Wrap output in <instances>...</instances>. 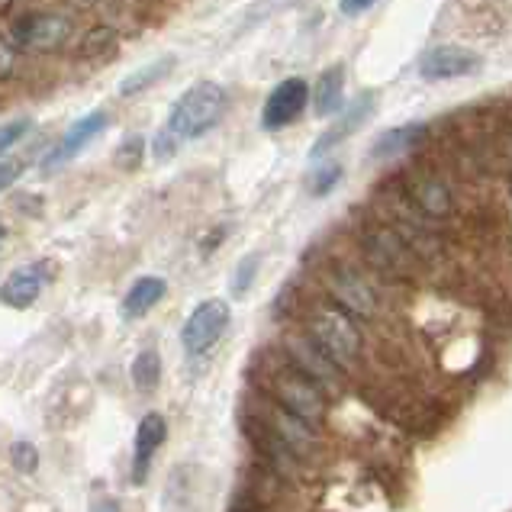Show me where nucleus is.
I'll use <instances>...</instances> for the list:
<instances>
[{
	"instance_id": "obj_30",
	"label": "nucleus",
	"mask_w": 512,
	"mask_h": 512,
	"mask_svg": "<svg viewBox=\"0 0 512 512\" xmlns=\"http://www.w3.org/2000/svg\"><path fill=\"white\" fill-rule=\"evenodd\" d=\"M374 4H377V0H339V10L345 13V17H355V13H364Z\"/></svg>"
},
{
	"instance_id": "obj_15",
	"label": "nucleus",
	"mask_w": 512,
	"mask_h": 512,
	"mask_svg": "<svg viewBox=\"0 0 512 512\" xmlns=\"http://www.w3.org/2000/svg\"><path fill=\"white\" fill-rule=\"evenodd\" d=\"M39 290H42V277L36 268H26V271H17L10 274L4 287H0V300L13 310H26V306H33L39 300Z\"/></svg>"
},
{
	"instance_id": "obj_31",
	"label": "nucleus",
	"mask_w": 512,
	"mask_h": 512,
	"mask_svg": "<svg viewBox=\"0 0 512 512\" xmlns=\"http://www.w3.org/2000/svg\"><path fill=\"white\" fill-rule=\"evenodd\" d=\"M94 512H120V506H116V500H100Z\"/></svg>"
},
{
	"instance_id": "obj_18",
	"label": "nucleus",
	"mask_w": 512,
	"mask_h": 512,
	"mask_svg": "<svg viewBox=\"0 0 512 512\" xmlns=\"http://www.w3.org/2000/svg\"><path fill=\"white\" fill-rule=\"evenodd\" d=\"M413 200H416V207L432 216V219H442L451 213V190L438 181V178H422L413 184Z\"/></svg>"
},
{
	"instance_id": "obj_6",
	"label": "nucleus",
	"mask_w": 512,
	"mask_h": 512,
	"mask_svg": "<svg viewBox=\"0 0 512 512\" xmlns=\"http://www.w3.org/2000/svg\"><path fill=\"white\" fill-rule=\"evenodd\" d=\"M329 294L332 300L342 306L345 313L351 316H361V319H371L377 313V294L374 287L364 281L358 271H348V268H335L329 277Z\"/></svg>"
},
{
	"instance_id": "obj_28",
	"label": "nucleus",
	"mask_w": 512,
	"mask_h": 512,
	"mask_svg": "<svg viewBox=\"0 0 512 512\" xmlns=\"http://www.w3.org/2000/svg\"><path fill=\"white\" fill-rule=\"evenodd\" d=\"M13 65H17V55H13V49L0 39V81H7L13 75Z\"/></svg>"
},
{
	"instance_id": "obj_8",
	"label": "nucleus",
	"mask_w": 512,
	"mask_h": 512,
	"mask_svg": "<svg viewBox=\"0 0 512 512\" xmlns=\"http://www.w3.org/2000/svg\"><path fill=\"white\" fill-rule=\"evenodd\" d=\"M268 432H271V442H274V448H277V455H284V458L306 455V451L313 448L310 422H303L300 416H294V413H290V409H284L281 403H277V409L271 413Z\"/></svg>"
},
{
	"instance_id": "obj_22",
	"label": "nucleus",
	"mask_w": 512,
	"mask_h": 512,
	"mask_svg": "<svg viewBox=\"0 0 512 512\" xmlns=\"http://www.w3.org/2000/svg\"><path fill=\"white\" fill-rule=\"evenodd\" d=\"M158 377H162V358H158V351L155 348L139 351V358L133 361V384L142 393H149L158 387Z\"/></svg>"
},
{
	"instance_id": "obj_33",
	"label": "nucleus",
	"mask_w": 512,
	"mask_h": 512,
	"mask_svg": "<svg viewBox=\"0 0 512 512\" xmlns=\"http://www.w3.org/2000/svg\"><path fill=\"white\" fill-rule=\"evenodd\" d=\"M4 236H7V232H4V226H0V245H4Z\"/></svg>"
},
{
	"instance_id": "obj_34",
	"label": "nucleus",
	"mask_w": 512,
	"mask_h": 512,
	"mask_svg": "<svg viewBox=\"0 0 512 512\" xmlns=\"http://www.w3.org/2000/svg\"><path fill=\"white\" fill-rule=\"evenodd\" d=\"M509 187H512V184H509Z\"/></svg>"
},
{
	"instance_id": "obj_17",
	"label": "nucleus",
	"mask_w": 512,
	"mask_h": 512,
	"mask_svg": "<svg viewBox=\"0 0 512 512\" xmlns=\"http://www.w3.org/2000/svg\"><path fill=\"white\" fill-rule=\"evenodd\" d=\"M422 133H426V126L422 123H406V126H393L387 129V133H380L371 145V155L374 158H393L400 155L406 149H413V145L422 139Z\"/></svg>"
},
{
	"instance_id": "obj_20",
	"label": "nucleus",
	"mask_w": 512,
	"mask_h": 512,
	"mask_svg": "<svg viewBox=\"0 0 512 512\" xmlns=\"http://www.w3.org/2000/svg\"><path fill=\"white\" fill-rule=\"evenodd\" d=\"M116 29L113 26H94L87 29V33L81 36L78 42V58H84V62H97V58H107L113 55L116 49Z\"/></svg>"
},
{
	"instance_id": "obj_29",
	"label": "nucleus",
	"mask_w": 512,
	"mask_h": 512,
	"mask_svg": "<svg viewBox=\"0 0 512 512\" xmlns=\"http://www.w3.org/2000/svg\"><path fill=\"white\" fill-rule=\"evenodd\" d=\"M20 162H0V190H7L13 181L20 178Z\"/></svg>"
},
{
	"instance_id": "obj_24",
	"label": "nucleus",
	"mask_w": 512,
	"mask_h": 512,
	"mask_svg": "<svg viewBox=\"0 0 512 512\" xmlns=\"http://www.w3.org/2000/svg\"><path fill=\"white\" fill-rule=\"evenodd\" d=\"M255 271H258V255H248L239 261V268H236V277H232V294L236 297H245L248 294V287H252L255 281Z\"/></svg>"
},
{
	"instance_id": "obj_3",
	"label": "nucleus",
	"mask_w": 512,
	"mask_h": 512,
	"mask_svg": "<svg viewBox=\"0 0 512 512\" xmlns=\"http://www.w3.org/2000/svg\"><path fill=\"white\" fill-rule=\"evenodd\" d=\"M271 387H274L277 403H281L284 409H290L294 416H300L303 422L316 426V422L326 419V393H323V387H319L313 377H306L303 371H297L294 364L284 368V371H277Z\"/></svg>"
},
{
	"instance_id": "obj_1",
	"label": "nucleus",
	"mask_w": 512,
	"mask_h": 512,
	"mask_svg": "<svg viewBox=\"0 0 512 512\" xmlns=\"http://www.w3.org/2000/svg\"><path fill=\"white\" fill-rule=\"evenodd\" d=\"M226 104H229V97L216 81H197L194 87H187V94L174 104L165 133L178 145L210 133V129L223 120Z\"/></svg>"
},
{
	"instance_id": "obj_21",
	"label": "nucleus",
	"mask_w": 512,
	"mask_h": 512,
	"mask_svg": "<svg viewBox=\"0 0 512 512\" xmlns=\"http://www.w3.org/2000/svg\"><path fill=\"white\" fill-rule=\"evenodd\" d=\"M171 65H174V55H165V58H158V62H152V65H145V68L133 71V75H129V78L120 84V94H123V97H136V94H142L149 84L162 81V78L168 75V68H171Z\"/></svg>"
},
{
	"instance_id": "obj_2",
	"label": "nucleus",
	"mask_w": 512,
	"mask_h": 512,
	"mask_svg": "<svg viewBox=\"0 0 512 512\" xmlns=\"http://www.w3.org/2000/svg\"><path fill=\"white\" fill-rule=\"evenodd\" d=\"M310 339L342 368L361 355V332L351 313H345L339 303L323 306L310 316Z\"/></svg>"
},
{
	"instance_id": "obj_27",
	"label": "nucleus",
	"mask_w": 512,
	"mask_h": 512,
	"mask_svg": "<svg viewBox=\"0 0 512 512\" xmlns=\"http://www.w3.org/2000/svg\"><path fill=\"white\" fill-rule=\"evenodd\" d=\"M29 133V120H10L0 126V155H4L10 145H17Z\"/></svg>"
},
{
	"instance_id": "obj_19",
	"label": "nucleus",
	"mask_w": 512,
	"mask_h": 512,
	"mask_svg": "<svg viewBox=\"0 0 512 512\" xmlns=\"http://www.w3.org/2000/svg\"><path fill=\"white\" fill-rule=\"evenodd\" d=\"M371 252L374 258L380 261V265H387L393 271H403L406 268V261H409V245L397 236V232H390V229H380V232H371Z\"/></svg>"
},
{
	"instance_id": "obj_25",
	"label": "nucleus",
	"mask_w": 512,
	"mask_h": 512,
	"mask_svg": "<svg viewBox=\"0 0 512 512\" xmlns=\"http://www.w3.org/2000/svg\"><path fill=\"white\" fill-rule=\"evenodd\" d=\"M10 461H13V467H17L20 474H33L39 467V451L29 442H17L10 448Z\"/></svg>"
},
{
	"instance_id": "obj_9",
	"label": "nucleus",
	"mask_w": 512,
	"mask_h": 512,
	"mask_svg": "<svg viewBox=\"0 0 512 512\" xmlns=\"http://www.w3.org/2000/svg\"><path fill=\"white\" fill-rule=\"evenodd\" d=\"M68 33V17H55V13H33V17L13 26V39L26 49H58L68 39Z\"/></svg>"
},
{
	"instance_id": "obj_16",
	"label": "nucleus",
	"mask_w": 512,
	"mask_h": 512,
	"mask_svg": "<svg viewBox=\"0 0 512 512\" xmlns=\"http://www.w3.org/2000/svg\"><path fill=\"white\" fill-rule=\"evenodd\" d=\"M168 284L162 281V277H139V281L129 287V294L123 300V316L126 319H139L152 310V306L165 297Z\"/></svg>"
},
{
	"instance_id": "obj_23",
	"label": "nucleus",
	"mask_w": 512,
	"mask_h": 512,
	"mask_svg": "<svg viewBox=\"0 0 512 512\" xmlns=\"http://www.w3.org/2000/svg\"><path fill=\"white\" fill-rule=\"evenodd\" d=\"M342 181V165L339 162H326V165H319L313 174H310V194L313 197H326L329 190Z\"/></svg>"
},
{
	"instance_id": "obj_32",
	"label": "nucleus",
	"mask_w": 512,
	"mask_h": 512,
	"mask_svg": "<svg viewBox=\"0 0 512 512\" xmlns=\"http://www.w3.org/2000/svg\"><path fill=\"white\" fill-rule=\"evenodd\" d=\"M75 4H78V7H91V4H94V0H75Z\"/></svg>"
},
{
	"instance_id": "obj_13",
	"label": "nucleus",
	"mask_w": 512,
	"mask_h": 512,
	"mask_svg": "<svg viewBox=\"0 0 512 512\" xmlns=\"http://www.w3.org/2000/svg\"><path fill=\"white\" fill-rule=\"evenodd\" d=\"M165 435H168L165 416L149 413L139 422V429H136V455H133V480H136V484H142L145 474H149V464L155 458V451L162 448Z\"/></svg>"
},
{
	"instance_id": "obj_14",
	"label": "nucleus",
	"mask_w": 512,
	"mask_h": 512,
	"mask_svg": "<svg viewBox=\"0 0 512 512\" xmlns=\"http://www.w3.org/2000/svg\"><path fill=\"white\" fill-rule=\"evenodd\" d=\"M342 91H345V68L329 65L323 75L316 78L313 87V110L316 116H332L342 107Z\"/></svg>"
},
{
	"instance_id": "obj_11",
	"label": "nucleus",
	"mask_w": 512,
	"mask_h": 512,
	"mask_svg": "<svg viewBox=\"0 0 512 512\" xmlns=\"http://www.w3.org/2000/svg\"><path fill=\"white\" fill-rule=\"evenodd\" d=\"M107 129V113L104 110H97V113H87L84 120H78L75 126L68 129V133L62 136V142L55 145V149L46 155V162H42V168L46 171H55V168H62L65 162H71L87 142H91L94 136H100Z\"/></svg>"
},
{
	"instance_id": "obj_26",
	"label": "nucleus",
	"mask_w": 512,
	"mask_h": 512,
	"mask_svg": "<svg viewBox=\"0 0 512 512\" xmlns=\"http://www.w3.org/2000/svg\"><path fill=\"white\" fill-rule=\"evenodd\" d=\"M142 149H145V142H142L139 136H133L129 142H123V145H120V152H116V165H120L123 171L139 168V162H142Z\"/></svg>"
},
{
	"instance_id": "obj_12",
	"label": "nucleus",
	"mask_w": 512,
	"mask_h": 512,
	"mask_svg": "<svg viewBox=\"0 0 512 512\" xmlns=\"http://www.w3.org/2000/svg\"><path fill=\"white\" fill-rule=\"evenodd\" d=\"M374 113V97L371 94H364V97H358L355 104H351L345 113H342V120L335 123V126H329L323 136H319V142L313 145V155L310 158H323V155H329L335 145L339 142H345L348 136H355L358 129L364 126V120Z\"/></svg>"
},
{
	"instance_id": "obj_4",
	"label": "nucleus",
	"mask_w": 512,
	"mask_h": 512,
	"mask_svg": "<svg viewBox=\"0 0 512 512\" xmlns=\"http://www.w3.org/2000/svg\"><path fill=\"white\" fill-rule=\"evenodd\" d=\"M226 326H229V303L226 300L200 303L184 323V332H181L184 351L187 355H207V351L223 339Z\"/></svg>"
},
{
	"instance_id": "obj_7",
	"label": "nucleus",
	"mask_w": 512,
	"mask_h": 512,
	"mask_svg": "<svg viewBox=\"0 0 512 512\" xmlns=\"http://www.w3.org/2000/svg\"><path fill=\"white\" fill-rule=\"evenodd\" d=\"M477 68H480V55L464 46H435L419 62V71L426 81H455L464 75H474Z\"/></svg>"
},
{
	"instance_id": "obj_10",
	"label": "nucleus",
	"mask_w": 512,
	"mask_h": 512,
	"mask_svg": "<svg viewBox=\"0 0 512 512\" xmlns=\"http://www.w3.org/2000/svg\"><path fill=\"white\" fill-rule=\"evenodd\" d=\"M287 351H290V361H294V368L303 371L306 377H313L323 390L339 384V368H342V364H335L313 339H290Z\"/></svg>"
},
{
	"instance_id": "obj_5",
	"label": "nucleus",
	"mask_w": 512,
	"mask_h": 512,
	"mask_svg": "<svg viewBox=\"0 0 512 512\" xmlns=\"http://www.w3.org/2000/svg\"><path fill=\"white\" fill-rule=\"evenodd\" d=\"M306 100H310V84L303 78H287L268 94V104L261 110V126L274 133V129H284L297 120L306 110Z\"/></svg>"
}]
</instances>
